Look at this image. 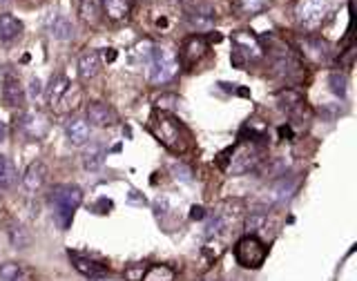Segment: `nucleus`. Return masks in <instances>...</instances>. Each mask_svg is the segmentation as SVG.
Returning <instances> with one entry per match:
<instances>
[{
	"label": "nucleus",
	"mask_w": 357,
	"mask_h": 281,
	"mask_svg": "<svg viewBox=\"0 0 357 281\" xmlns=\"http://www.w3.org/2000/svg\"><path fill=\"white\" fill-rule=\"evenodd\" d=\"M148 127L154 134V138L174 154H183L185 150L190 147V132H188V129L183 127V123L178 121L176 116H172L170 112L156 110L150 116Z\"/></svg>",
	"instance_id": "f257e3e1"
},
{
	"label": "nucleus",
	"mask_w": 357,
	"mask_h": 281,
	"mask_svg": "<svg viewBox=\"0 0 357 281\" xmlns=\"http://www.w3.org/2000/svg\"><path fill=\"white\" fill-rule=\"evenodd\" d=\"M228 163H226V172L230 177H239V175H246V172L255 170L261 161L266 159L268 154V147L264 145V140H248V138H241L237 147H230L228 150Z\"/></svg>",
	"instance_id": "f03ea898"
},
{
	"label": "nucleus",
	"mask_w": 357,
	"mask_h": 281,
	"mask_svg": "<svg viewBox=\"0 0 357 281\" xmlns=\"http://www.w3.org/2000/svg\"><path fill=\"white\" fill-rule=\"evenodd\" d=\"M49 203L54 208V219L58 223L60 230H67L72 221H74V214L83 203V190L78 186H72V183H63L56 186L49 194Z\"/></svg>",
	"instance_id": "7ed1b4c3"
},
{
	"label": "nucleus",
	"mask_w": 357,
	"mask_h": 281,
	"mask_svg": "<svg viewBox=\"0 0 357 281\" xmlns=\"http://www.w3.org/2000/svg\"><path fill=\"white\" fill-rule=\"evenodd\" d=\"M233 40V54H230V61L237 70H244L248 63L259 61L264 56V47H261V40L248 29H239L230 34Z\"/></svg>",
	"instance_id": "20e7f679"
},
{
	"label": "nucleus",
	"mask_w": 357,
	"mask_h": 281,
	"mask_svg": "<svg viewBox=\"0 0 357 281\" xmlns=\"http://www.w3.org/2000/svg\"><path fill=\"white\" fill-rule=\"evenodd\" d=\"M235 259L241 268L246 270H257L266 264L268 259V246L259 239L257 234H246L241 236L235 246Z\"/></svg>",
	"instance_id": "39448f33"
},
{
	"label": "nucleus",
	"mask_w": 357,
	"mask_h": 281,
	"mask_svg": "<svg viewBox=\"0 0 357 281\" xmlns=\"http://www.w3.org/2000/svg\"><path fill=\"white\" fill-rule=\"evenodd\" d=\"M148 65H150V83L152 85L170 83L178 72V58L170 47H154Z\"/></svg>",
	"instance_id": "423d86ee"
},
{
	"label": "nucleus",
	"mask_w": 357,
	"mask_h": 281,
	"mask_svg": "<svg viewBox=\"0 0 357 281\" xmlns=\"http://www.w3.org/2000/svg\"><path fill=\"white\" fill-rule=\"evenodd\" d=\"M335 0H299L295 7L297 23L304 29H315L324 23V18L331 14Z\"/></svg>",
	"instance_id": "0eeeda50"
},
{
	"label": "nucleus",
	"mask_w": 357,
	"mask_h": 281,
	"mask_svg": "<svg viewBox=\"0 0 357 281\" xmlns=\"http://www.w3.org/2000/svg\"><path fill=\"white\" fill-rule=\"evenodd\" d=\"M272 70L286 83H299L304 79V65L290 47L272 49Z\"/></svg>",
	"instance_id": "6e6552de"
},
{
	"label": "nucleus",
	"mask_w": 357,
	"mask_h": 281,
	"mask_svg": "<svg viewBox=\"0 0 357 281\" xmlns=\"http://www.w3.org/2000/svg\"><path fill=\"white\" fill-rule=\"evenodd\" d=\"M210 45H208V40L204 36H188L183 40V45H181V51H178V56H181V63L185 65V67H192V65H197L199 61H201L206 54H208Z\"/></svg>",
	"instance_id": "1a4fd4ad"
},
{
	"label": "nucleus",
	"mask_w": 357,
	"mask_h": 281,
	"mask_svg": "<svg viewBox=\"0 0 357 281\" xmlns=\"http://www.w3.org/2000/svg\"><path fill=\"white\" fill-rule=\"evenodd\" d=\"M277 101H279V107L288 116L292 118H308L310 112L306 107V101H304V96L295 90H281L277 94Z\"/></svg>",
	"instance_id": "9d476101"
},
{
	"label": "nucleus",
	"mask_w": 357,
	"mask_h": 281,
	"mask_svg": "<svg viewBox=\"0 0 357 281\" xmlns=\"http://www.w3.org/2000/svg\"><path fill=\"white\" fill-rule=\"evenodd\" d=\"M85 121L97 127H110L117 123V114L105 101H92L85 107Z\"/></svg>",
	"instance_id": "9b49d317"
},
{
	"label": "nucleus",
	"mask_w": 357,
	"mask_h": 281,
	"mask_svg": "<svg viewBox=\"0 0 357 281\" xmlns=\"http://www.w3.org/2000/svg\"><path fill=\"white\" fill-rule=\"evenodd\" d=\"M3 99L9 107L25 105V88L14 72H5V77H3Z\"/></svg>",
	"instance_id": "f8f14e48"
},
{
	"label": "nucleus",
	"mask_w": 357,
	"mask_h": 281,
	"mask_svg": "<svg viewBox=\"0 0 357 281\" xmlns=\"http://www.w3.org/2000/svg\"><path fill=\"white\" fill-rule=\"evenodd\" d=\"M69 259H72V264H74V268L78 270V273L83 277H88V279H103V277H108L110 275V268L101 264V262H94V259L90 257H83L78 252H69Z\"/></svg>",
	"instance_id": "ddd939ff"
},
{
	"label": "nucleus",
	"mask_w": 357,
	"mask_h": 281,
	"mask_svg": "<svg viewBox=\"0 0 357 281\" xmlns=\"http://www.w3.org/2000/svg\"><path fill=\"white\" fill-rule=\"evenodd\" d=\"M301 54L315 65H326L331 61L329 42L322 38H315V36H308L301 40Z\"/></svg>",
	"instance_id": "4468645a"
},
{
	"label": "nucleus",
	"mask_w": 357,
	"mask_h": 281,
	"mask_svg": "<svg viewBox=\"0 0 357 281\" xmlns=\"http://www.w3.org/2000/svg\"><path fill=\"white\" fill-rule=\"evenodd\" d=\"M188 23L197 31H210L217 23L215 9L208 5H197L192 9H188Z\"/></svg>",
	"instance_id": "2eb2a0df"
},
{
	"label": "nucleus",
	"mask_w": 357,
	"mask_h": 281,
	"mask_svg": "<svg viewBox=\"0 0 357 281\" xmlns=\"http://www.w3.org/2000/svg\"><path fill=\"white\" fill-rule=\"evenodd\" d=\"M65 134L72 145H85L92 136V125L83 116H72L65 123Z\"/></svg>",
	"instance_id": "dca6fc26"
},
{
	"label": "nucleus",
	"mask_w": 357,
	"mask_h": 281,
	"mask_svg": "<svg viewBox=\"0 0 357 281\" xmlns=\"http://www.w3.org/2000/svg\"><path fill=\"white\" fill-rule=\"evenodd\" d=\"M47 175H49V170L47 166L43 163V161H34V163H29L27 170H25V175H23V186L27 192H36L45 186V181H47Z\"/></svg>",
	"instance_id": "f3484780"
},
{
	"label": "nucleus",
	"mask_w": 357,
	"mask_h": 281,
	"mask_svg": "<svg viewBox=\"0 0 357 281\" xmlns=\"http://www.w3.org/2000/svg\"><path fill=\"white\" fill-rule=\"evenodd\" d=\"M101 72V54L97 49H85L78 56V77L81 81L97 79Z\"/></svg>",
	"instance_id": "a211bd4d"
},
{
	"label": "nucleus",
	"mask_w": 357,
	"mask_h": 281,
	"mask_svg": "<svg viewBox=\"0 0 357 281\" xmlns=\"http://www.w3.org/2000/svg\"><path fill=\"white\" fill-rule=\"evenodd\" d=\"M20 127H23V132L29 136V138H43L47 134V118L40 114V112H27L23 116V121H20Z\"/></svg>",
	"instance_id": "6ab92c4d"
},
{
	"label": "nucleus",
	"mask_w": 357,
	"mask_h": 281,
	"mask_svg": "<svg viewBox=\"0 0 357 281\" xmlns=\"http://www.w3.org/2000/svg\"><path fill=\"white\" fill-rule=\"evenodd\" d=\"M47 31L56 40H72L74 38V25H72V20L63 14H51L47 18Z\"/></svg>",
	"instance_id": "aec40b11"
},
{
	"label": "nucleus",
	"mask_w": 357,
	"mask_h": 281,
	"mask_svg": "<svg viewBox=\"0 0 357 281\" xmlns=\"http://www.w3.org/2000/svg\"><path fill=\"white\" fill-rule=\"evenodd\" d=\"M69 79L65 77V74H54V77L49 79V85H47V90H45V99L47 103L54 107L58 105V101L69 92Z\"/></svg>",
	"instance_id": "412c9836"
},
{
	"label": "nucleus",
	"mask_w": 357,
	"mask_h": 281,
	"mask_svg": "<svg viewBox=\"0 0 357 281\" xmlns=\"http://www.w3.org/2000/svg\"><path fill=\"white\" fill-rule=\"evenodd\" d=\"M134 0H101L103 14L110 20H125L132 12Z\"/></svg>",
	"instance_id": "4be33fe9"
},
{
	"label": "nucleus",
	"mask_w": 357,
	"mask_h": 281,
	"mask_svg": "<svg viewBox=\"0 0 357 281\" xmlns=\"http://www.w3.org/2000/svg\"><path fill=\"white\" fill-rule=\"evenodd\" d=\"M105 156H108V152H105V147L101 143H90L85 147V152H83V166L90 172H97L103 168Z\"/></svg>",
	"instance_id": "5701e85b"
},
{
	"label": "nucleus",
	"mask_w": 357,
	"mask_h": 281,
	"mask_svg": "<svg viewBox=\"0 0 357 281\" xmlns=\"http://www.w3.org/2000/svg\"><path fill=\"white\" fill-rule=\"evenodd\" d=\"M0 281H31V273L20 262H5L0 266Z\"/></svg>",
	"instance_id": "b1692460"
},
{
	"label": "nucleus",
	"mask_w": 357,
	"mask_h": 281,
	"mask_svg": "<svg viewBox=\"0 0 357 281\" xmlns=\"http://www.w3.org/2000/svg\"><path fill=\"white\" fill-rule=\"evenodd\" d=\"M20 31H23V23L14 16V14H3L0 16V40L3 42H9L20 36Z\"/></svg>",
	"instance_id": "393cba45"
},
{
	"label": "nucleus",
	"mask_w": 357,
	"mask_h": 281,
	"mask_svg": "<svg viewBox=\"0 0 357 281\" xmlns=\"http://www.w3.org/2000/svg\"><path fill=\"white\" fill-rule=\"evenodd\" d=\"M295 188H297V179L290 177V175H283V177H279V181L275 183V186H272L270 197H272V201H279L281 203V201H286V199L292 197Z\"/></svg>",
	"instance_id": "a878e982"
},
{
	"label": "nucleus",
	"mask_w": 357,
	"mask_h": 281,
	"mask_svg": "<svg viewBox=\"0 0 357 281\" xmlns=\"http://www.w3.org/2000/svg\"><path fill=\"white\" fill-rule=\"evenodd\" d=\"M176 273L172 266L167 264H152L143 270V277L141 281H174Z\"/></svg>",
	"instance_id": "bb28decb"
},
{
	"label": "nucleus",
	"mask_w": 357,
	"mask_h": 281,
	"mask_svg": "<svg viewBox=\"0 0 357 281\" xmlns=\"http://www.w3.org/2000/svg\"><path fill=\"white\" fill-rule=\"evenodd\" d=\"M18 179V172L12 163V159L7 154H0V190H7L12 188Z\"/></svg>",
	"instance_id": "cd10ccee"
},
{
	"label": "nucleus",
	"mask_w": 357,
	"mask_h": 281,
	"mask_svg": "<svg viewBox=\"0 0 357 281\" xmlns=\"http://www.w3.org/2000/svg\"><path fill=\"white\" fill-rule=\"evenodd\" d=\"M268 5H270V0H235V9L241 16L261 14Z\"/></svg>",
	"instance_id": "c85d7f7f"
},
{
	"label": "nucleus",
	"mask_w": 357,
	"mask_h": 281,
	"mask_svg": "<svg viewBox=\"0 0 357 281\" xmlns=\"http://www.w3.org/2000/svg\"><path fill=\"white\" fill-rule=\"evenodd\" d=\"M9 241L16 248V250H23V248H29L31 246V236L29 232L23 228L20 223H14L12 228H9Z\"/></svg>",
	"instance_id": "c756f323"
},
{
	"label": "nucleus",
	"mask_w": 357,
	"mask_h": 281,
	"mask_svg": "<svg viewBox=\"0 0 357 281\" xmlns=\"http://www.w3.org/2000/svg\"><path fill=\"white\" fill-rule=\"evenodd\" d=\"M266 221H268L266 210H253V212L248 214V219H246V232L248 234H257L266 225Z\"/></svg>",
	"instance_id": "7c9ffc66"
},
{
	"label": "nucleus",
	"mask_w": 357,
	"mask_h": 281,
	"mask_svg": "<svg viewBox=\"0 0 357 281\" xmlns=\"http://www.w3.org/2000/svg\"><path fill=\"white\" fill-rule=\"evenodd\" d=\"M329 85H331V92L340 99H346V90H349V81H346V74L344 72H331L329 77Z\"/></svg>",
	"instance_id": "2f4dec72"
},
{
	"label": "nucleus",
	"mask_w": 357,
	"mask_h": 281,
	"mask_svg": "<svg viewBox=\"0 0 357 281\" xmlns=\"http://www.w3.org/2000/svg\"><path fill=\"white\" fill-rule=\"evenodd\" d=\"M81 18L90 25L99 23V0H85L81 5Z\"/></svg>",
	"instance_id": "473e14b6"
},
{
	"label": "nucleus",
	"mask_w": 357,
	"mask_h": 281,
	"mask_svg": "<svg viewBox=\"0 0 357 281\" xmlns=\"http://www.w3.org/2000/svg\"><path fill=\"white\" fill-rule=\"evenodd\" d=\"M176 103H178L176 94H163V96H159V101H156V107H159L161 112H170L176 107Z\"/></svg>",
	"instance_id": "72a5a7b5"
},
{
	"label": "nucleus",
	"mask_w": 357,
	"mask_h": 281,
	"mask_svg": "<svg viewBox=\"0 0 357 281\" xmlns=\"http://www.w3.org/2000/svg\"><path fill=\"white\" fill-rule=\"evenodd\" d=\"M224 228H226V219L222 217V214H217V217L208 223L206 234H208V236H217V234H222V232H224Z\"/></svg>",
	"instance_id": "f704fd0d"
},
{
	"label": "nucleus",
	"mask_w": 357,
	"mask_h": 281,
	"mask_svg": "<svg viewBox=\"0 0 357 281\" xmlns=\"http://www.w3.org/2000/svg\"><path fill=\"white\" fill-rule=\"evenodd\" d=\"M172 172H174V177L178 181H183V183H190L192 181V170L188 168L185 163H174L172 166Z\"/></svg>",
	"instance_id": "c9c22d12"
},
{
	"label": "nucleus",
	"mask_w": 357,
	"mask_h": 281,
	"mask_svg": "<svg viewBox=\"0 0 357 281\" xmlns=\"http://www.w3.org/2000/svg\"><path fill=\"white\" fill-rule=\"evenodd\" d=\"M143 266L139 264V266H130V268H125V279L128 281H141V277H143Z\"/></svg>",
	"instance_id": "e433bc0d"
},
{
	"label": "nucleus",
	"mask_w": 357,
	"mask_h": 281,
	"mask_svg": "<svg viewBox=\"0 0 357 281\" xmlns=\"http://www.w3.org/2000/svg\"><path fill=\"white\" fill-rule=\"evenodd\" d=\"M40 94H43V83H40V81H38V79L34 77V79L29 81V96H31V99L36 101Z\"/></svg>",
	"instance_id": "4c0bfd02"
},
{
	"label": "nucleus",
	"mask_w": 357,
	"mask_h": 281,
	"mask_svg": "<svg viewBox=\"0 0 357 281\" xmlns=\"http://www.w3.org/2000/svg\"><path fill=\"white\" fill-rule=\"evenodd\" d=\"M204 217H206V208H204V205H192V208H190V219L199 221V219H204Z\"/></svg>",
	"instance_id": "58836bf2"
},
{
	"label": "nucleus",
	"mask_w": 357,
	"mask_h": 281,
	"mask_svg": "<svg viewBox=\"0 0 357 281\" xmlns=\"http://www.w3.org/2000/svg\"><path fill=\"white\" fill-rule=\"evenodd\" d=\"M103 58L108 61V63H114V61H117V49H105L103 51Z\"/></svg>",
	"instance_id": "ea45409f"
},
{
	"label": "nucleus",
	"mask_w": 357,
	"mask_h": 281,
	"mask_svg": "<svg viewBox=\"0 0 357 281\" xmlns=\"http://www.w3.org/2000/svg\"><path fill=\"white\" fill-rule=\"evenodd\" d=\"M5 136H7V127H5V123H0V143L5 140Z\"/></svg>",
	"instance_id": "a19ab883"
}]
</instances>
